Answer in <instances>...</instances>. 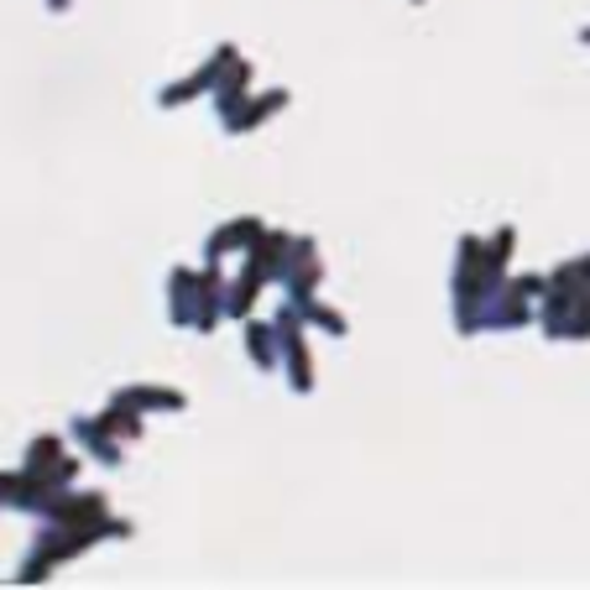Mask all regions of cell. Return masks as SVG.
<instances>
[{
  "instance_id": "6da1fadb",
  "label": "cell",
  "mask_w": 590,
  "mask_h": 590,
  "mask_svg": "<svg viewBox=\"0 0 590 590\" xmlns=\"http://www.w3.org/2000/svg\"><path fill=\"white\" fill-rule=\"evenodd\" d=\"M283 105H287V90H272L267 99H251L246 110H236V116H231V131H236V137H240V131H257L261 120L272 116V110H283Z\"/></svg>"
},
{
  "instance_id": "7a4b0ae2",
  "label": "cell",
  "mask_w": 590,
  "mask_h": 590,
  "mask_svg": "<svg viewBox=\"0 0 590 590\" xmlns=\"http://www.w3.org/2000/svg\"><path fill=\"white\" fill-rule=\"evenodd\" d=\"M116 398L137 402V408H184V392H163V387H126Z\"/></svg>"
},
{
  "instance_id": "3957f363",
  "label": "cell",
  "mask_w": 590,
  "mask_h": 590,
  "mask_svg": "<svg viewBox=\"0 0 590 590\" xmlns=\"http://www.w3.org/2000/svg\"><path fill=\"white\" fill-rule=\"evenodd\" d=\"M63 455V439L58 434H43V439H32V449H26V471H43L52 475V460Z\"/></svg>"
},
{
  "instance_id": "277c9868",
  "label": "cell",
  "mask_w": 590,
  "mask_h": 590,
  "mask_svg": "<svg viewBox=\"0 0 590 590\" xmlns=\"http://www.w3.org/2000/svg\"><path fill=\"white\" fill-rule=\"evenodd\" d=\"M261 231V220H240V225H231V231H214L210 236V261H220V251H231V246H240V240H251Z\"/></svg>"
},
{
  "instance_id": "5b68a950",
  "label": "cell",
  "mask_w": 590,
  "mask_h": 590,
  "mask_svg": "<svg viewBox=\"0 0 590 590\" xmlns=\"http://www.w3.org/2000/svg\"><path fill=\"white\" fill-rule=\"evenodd\" d=\"M272 334L267 324H246V351H251V361H261V366H272L278 361V351H272Z\"/></svg>"
},
{
  "instance_id": "8992f818",
  "label": "cell",
  "mask_w": 590,
  "mask_h": 590,
  "mask_svg": "<svg viewBox=\"0 0 590 590\" xmlns=\"http://www.w3.org/2000/svg\"><path fill=\"white\" fill-rule=\"evenodd\" d=\"M298 314H304V319H314L319 330H330V334H345V319H340L334 308H324V304H298Z\"/></svg>"
},
{
  "instance_id": "52a82bcc",
  "label": "cell",
  "mask_w": 590,
  "mask_h": 590,
  "mask_svg": "<svg viewBox=\"0 0 590 590\" xmlns=\"http://www.w3.org/2000/svg\"><path fill=\"white\" fill-rule=\"evenodd\" d=\"M11 486H16V475H11V471H0V502L11 496Z\"/></svg>"
},
{
  "instance_id": "ba28073f",
  "label": "cell",
  "mask_w": 590,
  "mask_h": 590,
  "mask_svg": "<svg viewBox=\"0 0 590 590\" xmlns=\"http://www.w3.org/2000/svg\"><path fill=\"white\" fill-rule=\"evenodd\" d=\"M73 0H48V11H69Z\"/></svg>"
},
{
  "instance_id": "9c48e42d",
  "label": "cell",
  "mask_w": 590,
  "mask_h": 590,
  "mask_svg": "<svg viewBox=\"0 0 590 590\" xmlns=\"http://www.w3.org/2000/svg\"><path fill=\"white\" fill-rule=\"evenodd\" d=\"M580 43H590V26H586V32H580Z\"/></svg>"
}]
</instances>
